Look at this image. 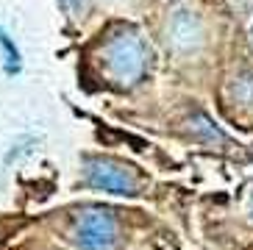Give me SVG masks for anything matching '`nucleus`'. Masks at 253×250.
<instances>
[{
  "label": "nucleus",
  "instance_id": "1",
  "mask_svg": "<svg viewBox=\"0 0 253 250\" xmlns=\"http://www.w3.org/2000/svg\"><path fill=\"white\" fill-rule=\"evenodd\" d=\"M145 44L136 34L123 31L106 44V67L120 83H134L145 70Z\"/></svg>",
  "mask_w": 253,
  "mask_h": 250
},
{
  "label": "nucleus",
  "instance_id": "2",
  "mask_svg": "<svg viewBox=\"0 0 253 250\" xmlns=\"http://www.w3.org/2000/svg\"><path fill=\"white\" fill-rule=\"evenodd\" d=\"M84 175L92 186L114 195H136V178L134 172L112 159H86L84 162Z\"/></svg>",
  "mask_w": 253,
  "mask_h": 250
},
{
  "label": "nucleus",
  "instance_id": "3",
  "mask_svg": "<svg viewBox=\"0 0 253 250\" xmlns=\"http://www.w3.org/2000/svg\"><path fill=\"white\" fill-rule=\"evenodd\" d=\"M114 217L100 208H89L81 214V220L75 225V242L81 250H112L114 245Z\"/></svg>",
  "mask_w": 253,
  "mask_h": 250
},
{
  "label": "nucleus",
  "instance_id": "4",
  "mask_svg": "<svg viewBox=\"0 0 253 250\" xmlns=\"http://www.w3.org/2000/svg\"><path fill=\"white\" fill-rule=\"evenodd\" d=\"M167 39L175 50H195L203 42V22L195 11H175L167 22Z\"/></svg>",
  "mask_w": 253,
  "mask_h": 250
},
{
  "label": "nucleus",
  "instance_id": "5",
  "mask_svg": "<svg viewBox=\"0 0 253 250\" xmlns=\"http://www.w3.org/2000/svg\"><path fill=\"white\" fill-rule=\"evenodd\" d=\"M231 95H234V100H237V103L253 106V70H245L242 75H237V78H234Z\"/></svg>",
  "mask_w": 253,
  "mask_h": 250
},
{
  "label": "nucleus",
  "instance_id": "6",
  "mask_svg": "<svg viewBox=\"0 0 253 250\" xmlns=\"http://www.w3.org/2000/svg\"><path fill=\"white\" fill-rule=\"evenodd\" d=\"M0 44H3V50H6V59H8V70H17V64H20V53H17V47L11 42H8V37L0 31Z\"/></svg>",
  "mask_w": 253,
  "mask_h": 250
},
{
  "label": "nucleus",
  "instance_id": "7",
  "mask_svg": "<svg viewBox=\"0 0 253 250\" xmlns=\"http://www.w3.org/2000/svg\"><path fill=\"white\" fill-rule=\"evenodd\" d=\"M59 3L67 8V11H78V8L84 6V0H59Z\"/></svg>",
  "mask_w": 253,
  "mask_h": 250
},
{
  "label": "nucleus",
  "instance_id": "8",
  "mask_svg": "<svg viewBox=\"0 0 253 250\" xmlns=\"http://www.w3.org/2000/svg\"><path fill=\"white\" fill-rule=\"evenodd\" d=\"M251 214H253V195H251Z\"/></svg>",
  "mask_w": 253,
  "mask_h": 250
},
{
  "label": "nucleus",
  "instance_id": "9",
  "mask_svg": "<svg viewBox=\"0 0 253 250\" xmlns=\"http://www.w3.org/2000/svg\"><path fill=\"white\" fill-rule=\"evenodd\" d=\"M251 37H253V28H251Z\"/></svg>",
  "mask_w": 253,
  "mask_h": 250
}]
</instances>
